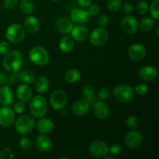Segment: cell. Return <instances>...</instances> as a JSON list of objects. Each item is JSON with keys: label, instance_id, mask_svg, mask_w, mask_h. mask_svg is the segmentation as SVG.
Wrapping results in <instances>:
<instances>
[{"label": "cell", "instance_id": "6da1fadb", "mask_svg": "<svg viewBox=\"0 0 159 159\" xmlns=\"http://www.w3.org/2000/svg\"><path fill=\"white\" fill-rule=\"evenodd\" d=\"M23 54L18 50L8 52L5 54L2 60V65L6 71L12 74H16L20 71L23 63Z\"/></svg>", "mask_w": 159, "mask_h": 159}, {"label": "cell", "instance_id": "7a4b0ae2", "mask_svg": "<svg viewBox=\"0 0 159 159\" xmlns=\"http://www.w3.org/2000/svg\"><path fill=\"white\" fill-rule=\"evenodd\" d=\"M30 110L34 117H43L48 110L46 99L40 95L34 96L30 102Z\"/></svg>", "mask_w": 159, "mask_h": 159}, {"label": "cell", "instance_id": "3957f363", "mask_svg": "<svg viewBox=\"0 0 159 159\" xmlns=\"http://www.w3.org/2000/svg\"><path fill=\"white\" fill-rule=\"evenodd\" d=\"M35 120L34 117L28 115L19 116L15 122L16 131L22 136L29 134L34 128Z\"/></svg>", "mask_w": 159, "mask_h": 159}, {"label": "cell", "instance_id": "277c9868", "mask_svg": "<svg viewBox=\"0 0 159 159\" xmlns=\"http://www.w3.org/2000/svg\"><path fill=\"white\" fill-rule=\"evenodd\" d=\"M30 60L37 66H43L48 63L49 54L46 49L40 46L33 47L29 51Z\"/></svg>", "mask_w": 159, "mask_h": 159}, {"label": "cell", "instance_id": "5b68a950", "mask_svg": "<svg viewBox=\"0 0 159 159\" xmlns=\"http://www.w3.org/2000/svg\"><path fill=\"white\" fill-rule=\"evenodd\" d=\"M26 37V30L22 25L12 23L8 26L6 31V38L12 43H17L23 41Z\"/></svg>", "mask_w": 159, "mask_h": 159}, {"label": "cell", "instance_id": "8992f818", "mask_svg": "<svg viewBox=\"0 0 159 159\" xmlns=\"http://www.w3.org/2000/svg\"><path fill=\"white\" fill-rule=\"evenodd\" d=\"M113 96L119 102H129L134 97V91L131 86L126 84H119L113 89Z\"/></svg>", "mask_w": 159, "mask_h": 159}, {"label": "cell", "instance_id": "52a82bcc", "mask_svg": "<svg viewBox=\"0 0 159 159\" xmlns=\"http://www.w3.org/2000/svg\"><path fill=\"white\" fill-rule=\"evenodd\" d=\"M89 152L94 158H105L109 153V147L102 140H95L89 147Z\"/></svg>", "mask_w": 159, "mask_h": 159}, {"label": "cell", "instance_id": "ba28073f", "mask_svg": "<svg viewBox=\"0 0 159 159\" xmlns=\"http://www.w3.org/2000/svg\"><path fill=\"white\" fill-rule=\"evenodd\" d=\"M68 102L66 93L61 89H57L51 93L50 96V103L51 107L55 110L63 109Z\"/></svg>", "mask_w": 159, "mask_h": 159}, {"label": "cell", "instance_id": "9c48e42d", "mask_svg": "<svg viewBox=\"0 0 159 159\" xmlns=\"http://www.w3.org/2000/svg\"><path fill=\"white\" fill-rule=\"evenodd\" d=\"M109 38L108 32L102 27L96 28L89 35V42L94 46H102L105 44Z\"/></svg>", "mask_w": 159, "mask_h": 159}, {"label": "cell", "instance_id": "30bf717a", "mask_svg": "<svg viewBox=\"0 0 159 159\" xmlns=\"http://www.w3.org/2000/svg\"><path fill=\"white\" fill-rule=\"evenodd\" d=\"M143 142V135L138 130H131L126 134L124 144L130 149H136L141 145Z\"/></svg>", "mask_w": 159, "mask_h": 159}, {"label": "cell", "instance_id": "8fae6325", "mask_svg": "<svg viewBox=\"0 0 159 159\" xmlns=\"http://www.w3.org/2000/svg\"><path fill=\"white\" fill-rule=\"evenodd\" d=\"M120 26L123 30L128 34H134L139 28V24L134 17L127 15L121 20Z\"/></svg>", "mask_w": 159, "mask_h": 159}, {"label": "cell", "instance_id": "7c38bea8", "mask_svg": "<svg viewBox=\"0 0 159 159\" xmlns=\"http://www.w3.org/2000/svg\"><path fill=\"white\" fill-rule=\"evenodd\" d=\"M15 120V112L11 107H3L0 109V126L8 127L12 125Z\"/></svg>", "mask_w": 159, "mask_h": 159}, {"label": "cell", "instance_id": "4fadbf2b", "mask_svg": "<svg viewBox=\"0 0 159 159\" xmlns=\"http://www.w3.org/2000/svg\"><path fill=\"white\" fill-rule=\"evenodd\" d=\"M128 55L133 61H140L143 60L146 55V49L141 43H133L128 48Z\"/></svg>", "mask_w": 159, "mask_h": 159}, {"label": "cell", "instance_id": "5bb4252c", "mask_svg": "<svg viewBox=\"0 0 159 159\" xmlns=\"http://www.w3.org/2000/svg\"><path fill=\"white\" fill-rule=\"evenodd\" d=\"M158 75V71L156 68L152 65H144L141 67L138 71V76L142 80L146 82H152L156 79Z\"/></svg>", "mask_w": 159, "mask_h": 159}, {"label": "cell", "instance_id": "9a60e30c", "mask_svg": "<svg viewBox=\"0 0 159 159\" xmlns=\"http://www.w3.org/2000/svg\"><path fill=\"white\" fill-rule=\"evenodd\" d=\"M93 112L95 116L100 120L107 118L110 115V109L108 106L102 101H97L93 103Z\"/></svg>", "mask_w": 159, "mask_h": 159}, {"label": "cell", "instance_id": "2e32d148", "mask_svg": "<svg viewBox=\"0 0 159 159\" xmlns=\"http://www.w3.org/2000/svg\"><path fill=\"white\" fill-rule=\"evenodd\" d=\"M70 16H71V20L73 23L79 25L84 24L89 19V15L87 10H85L82 8H77V9H73L71 12Z\"/></svg>", "mask_w": 159, "mask_h": 159}, {"label": "cell", "instance_id": "e0dca14e", "mask_svg": "<svg viewBox=\"0 0 159 159\" xmlns=\"http://www.w3.org/2000/svg\"><path fill=\"white\" fill-rule=\"evenodd\" d=\"M13 102V93L10 87L7 85L0 87V104L3 107H8Z\"/></svg>", "mask_w": 159, "mask_h": 159}, {"label": "cell", "instance_id": "ac0fdd59", "mask_svg": "<svg viewBox=\"0 0 159 159\" xmlns=\"http://www.w3.org/2000/svg\"><path fill=\"white\" fill-rule=\"evenodd\" d=\"M16 97L20 102H26L31 99L32 96V89L29 85L23 84V85H20L16 89Z\"/></svg>", "mask_w": 159, "mask_h": 159}, {"label": "cell", "instance_id": "d6986e66", "mask_svg": "<svg viewBox=\"0 0 159 159\" xmlns=\"http://www.w3.org/2000/svg\"><path fill=\"white\" fill-rule=\"evenodd\" d=\"M89 105L90 104L89 102H87L85 100L81 99V100H78L73 103L72 107H71V110H72V113L75 116H84L89 110Z\"/></svg>", "mask_w": 159, "mask_h": 159}, {"label": "cell", "instance_id": "ffe728a7", "mask_svg": "<svg viewBox=\"0 0 159 159\" xmlns=\"http://www.w3.org/2000/svg\"><path fill=\"white\" fill-rule=\"evenodd\" d=\"M36 127L39 133L42 134H46L50 133L54 129V123L51 119L41 117L36 124Z\"/></svg>", "mask_w": 159, "mask_h": 159}, {"label": "cell", "instance_id": "44dd1931", "mask_svg": "<svg viewBox=\"0 0 159 159\" xmlns=\"http://www.w3.org/2000/svg\"><path fill=\"white\" fill-rule=\"evenodd\" d=\"M71 34L73 40L79 42H82L88 37L89 30L85 26L79 25V26H74L72 28Z\"/></svg>", "mask_w": 159, "mask_h": 159}, {"label": "cell", "instance_id": "7402d4cb", "mask_svg": "<svg viewBox=\"0 0 159 159\" xmlns=\"http://www.w3.org/2000/svg\"><path fill=\"white\" fill-rule=\"evenodd\" d=\"M56 27H57V30L61 34H68L71 33V30L74 27V24L71 20L65 18V17H62L56 21Z\"/></svg>", "mask_w": 159, "mask_h": 159}, {"label": "cell", "instance_id": "603a6c76", "mask_svg": "<svg viewBox=\"0 0 159 159\" xmlns=\"http://www.w3.org/2000/svg\"><path fill=\"white\" fill-rule=\"evenodd\" d=\"M24 29L26 32L30 34H35L40 28V22L37 17L34 16H29L24 20Z\"/></svg>", "mask_w": 159, "mask_h": 159}, {"label": "cell", "instance_id": "cb8c5ba5", "mask_svg": "<svg viewBox=\"0 0 159 159\" xmlns=\"http://www.w3.org/2000/svg\"><path fill=\"white\" fill-rule=\"evenodd\" d=\"M36 146L40 152H48L52 147V142L48 137L41 134L36 138Z\"/></svg>", "mask_w": 159, "mask_h": 159}, {"label": "cell", "instance_id": "d4e9b609", "mask_svg": "<svg viewBox=\"0 0 159 159\" xmlns=\"http://www.w3.org/2000/svg\"><path fill=\"white\" fill-rule=\"evenodd\" d=\"M82 96H83L84 100L86 101L89 104H93L97 99L95 93V89L90 84H87L83 87L82 89Z\"/></svg>", "mask_w": 159, "mask_h": 159}, {"label": "cell", "instance_id": "484cf974", "mask_svg": "<svg viewBox=\"0 0 159 159\" xmlns=\"http://www.w3.org/2000/svg\"><path fill=\"white\" fill-rule=\"evenodd\" d=\"M75 42L71 37L65 36L59 41V48L64 53H69L74 49Z\"/></svg>", "mask_w": 159, "mask_h": 159}, {"label": "cell", "instance_id": "4316f807", "mask_svg": "<svg viewBox=\"0 0 159 159\" xmlns=\"http://www.w3.org/2000/svg\"><path fill=\"white\" fill-rule=\"evenodd\" d=\"M50 86L49 79L47 76L40 75L37 79L35 83V89L38 93H44L48 91Z\"/></svg>", "mask_w": 159, "mask_h": 159}, {"label": "cell", "instance_id": "83f0119b", "mask_svg": "<svg viewBox=\"0 0 159 159\" xmlns=\"http://www.w3.org/2000/svg\"><path fill=\"white\" fill-rule=\"evenodd\" d=\"M19 79L26 84L33 83L35 81L36 75L32 70L23 69L19 73Z\"/></svg>", "mask_w": 159, "mask_h": 159}, {"label": "cell", "instance_id": "f1b7e54d", "mask_svg": "<svg viewBox=\"0 0 159 159\" xmlns=\"http://www.w3.org/2000/svg\"><path fill=\"white\" fill-rule=\"evenodd\" d=\"M81 79L80 71L75 68L69 69L65 75V79L68 83H76Z\"/></svg>", "mask_w": 159, "mask_h": 159}, {"label": "cell", "instance_id": "f546056e", "mask_svg": "<svg viewBox=\"0 0 159 159\" xmlns=\"http://www.w3.org/2000/svg\"><path fill=\"white\" fill-rule=\"evenodd\" d=\"M20 9L23 13L30 15L34 10V5L31 0H21L20 2Z\"/></svg>", "mask_w": 159, "mask_h": 159}, {"label": "cell", "instance_id": "4dcf8cb0", "mask_svg": "<svg viewBox=\"0 0 159 159\" xmlns=\"http://www.w3.org/2000/svg\"><path fill=\"white\" fill-rule=\"evenodd\" d=\"M139 26L143 32H148V31L152 30L154 26L153 19L148 18V17L144 18L143 20H141Z\"/></svg>", "mask_w": 159, "mask_h": 159}, {"label": "cell", "instance_id": "1f68e13d", "mask_svg": "<svg viewBox=\"0 0 159 159\" xmlns=\"http://www.w3.org/2000/svg\"><path fill=\"white\" fill-rule=\"evenodd\" d=\"M107 6L111 12H116L122 6V0H107Z\"/></svg>", "mask_w": 159, "mask_h": 159}, {"label": "cell", "instance_id": "d6a6232c", "mask_svg": "<svg viewBox=\"0 0 159 159\" xmlns=\"http://www.w3.org/2000/svg\"><path fill=\"white\" fill-rule=\"evenodd\" d=\"M150 13L154 20H159V0H154L150 6Z\"/></svg>", "mask_w": 159, "mask_h": 159}, {"label": "cell", "instance_id": "836d02e7", "mask_svg": "<svg viewBox=\"0 0 159 159\" xmlns=\"http://www.w3.org/2000/svg\"><path fill=\"white\" fill-rule=\"evenodd\" d=\"M20 147L24 151L30 150L32 148V141L27 137H23L20 141Z\"/></svg>", "mask_w": 159, "mask_h": 159}, {"label": "cell", "instance_id": "e575fe53", "mask_svg": "<svg viewBox=\"0 0 159 159\" xmlns=\"http://www.w3.org/2000/svg\"><path fill=\"white\" fill-rule=\"evenodd\" d=\"M137 12L140 14V15H144L147 13L148 11V4L147 2L145 1H141L138 3L136 6Z\"/></svg>", "mask_w": 159, "mask_h": 159}, {"label": "cell", "instance_id": "d590c367", "mask_svg": "<svg viewBox=\"0 0 159 159\" xmlns=\"http://www.w3.org/2000/svg\"><path fill=\"white\" fill-rule=\"evenodd\" d=\"M127 126L131 130L137 128L139 125V120H138V118L135 116H130L129 117H127Z\"/></svg>", "mask_w": 159, "mask_h": 159}, {"label": "cell", "instance_id": "8d00e7d4", "mask_svg": "<svg viewBox=\"0 0 159 159\" xmlns=\"http://www.w3.org/2000/svg\"><path fill=\"white\" fill-rule=\"evenodd\" d=\"M134 91L139 96H144L146 93L148 91V87L147 85L144 83H138V85L135 86L134 90Z\"/></svg>", "mask_w": 159, "mask_h": 159}, {"label": "cell", "instance_id": "74e56055", "mask_svg": "<svg viewBox=\"0 0 159 159\" xmlns=\"http://www.w3.org/2000/svg\"><path fill=\"white\" fill-rule=\"evenodd\" d=\"M111 95V89L108 87H103L99 92V98L101 100H106L109 99Z\"/></svg>", "mask_w": 159, "mask_h": 159}, {"label": "cell", "instance_id": "f35d334b", "mask_svg": "<svg viewBox=\"0 0 159 159\" xmlns=\"http://www.w3.org/2000/svg\"><path fill=\"white\" fill-rule=\"evenodd\" d=\"M109 152H110V154L113 156H116V155H119L122 152V147L120 146V144L114 143V144H112L110 145V148H109Z\"/></svg>", "mask_w": 159, "mask_h": 159}, {"label": "cell", "instance_id": "ab89813d", "mask_svg": "<svg viewBox=\"0 0 159 159\" xmlns=\"http://www.w3.org/2000/svg\"><path fill=\"white\" fill-rule=\"evenodd\" d=\"M14 158L12 150L8 148L2 149L0 152V159H12Z\"/></svg>", "mask_w": 159, "mask_h": 159}, {"label": "cell", "instance_id": "60d3db41", "mask_svg": "<svg viewBox=\"0 0 159 159\" xmlns=\"http://www.w3.org/2000/svg\"><path fill=\"white\" fill-rule=\"evenodd\" d=\"M18 5V0H4L3 6L7 10H12Z\"/></svg>", "mask_w": 159, "mask_h": 159}, {"label": "cell", "instance_id": "b9f144b4", "mask_svg": "<svg viewBox=\"0 0 159 159\" xmlns=\"http://www.w3.org/2000/svg\"><path fill=\"white\" fill-rule=\"evenodd\" d=\"M87 12H88L89 15L91 16H97L98 14L99 13V12H100V8H99V6L96 4L90 5V6H89V9Z\"/></svg>", "mask_w": 159, "mask_h": 159}, {"label": "cell", "instance_id": "7bdbcfd3", "mask_svg": "<svg viewBox=\"0 0 159 159\" xmlns=\"http://www.w3.org/2000/svg\"><path fill=\"white\" fill-rule=\"evenodd\" d=\"M25 109H26V107H25L24 103L23 102H20H20H16L13 107L14 112L16 113H19V114L23 113L25 111Z\"/></svg>", "mask_w": 159, "mask_h": 159}, {"label": "cell", "instance_id": "ee69618b", "mask_svg": "<svg viewBox=\"0 0 159 159\" xmlns=\"http://www.w3.org/2000/svg\"><path fill=\"white\" fill-rule=\"evenodd\" d=\"M9 51V44L7 41L0 42V55H5Z\"/></svg>", "mask_w": 159, "mask_h": 159}, {"label": "cell", "instance_id": "f6af8a7d", "mask_svg": "<svg viewBox=\"0 0 159 159\" xmlns=\"http://www.w3.org/2000/svg\"><path fill=\"white\" fill-rule=\"evenodd\" d=\"M123 11L127 15H130L132 12H133V5L130 2H125L123 4Z\"/></svg>", "mask_w": 159, "mask_h": 159}, {"label": "cell", "instance_id": "bcb514c9", "mask_svg": "<svg viewBox=\"0 0 159 159\" xmlns=\"http://www.w3.org/2000/svg\"><path fill=\"white\" fill-rule=\"evenodd\" d=\"M98 22H99V25L102 27L103 26H107L108 24V22H109V17L108 16L106 15V14H102L99 16L98 18Z\"/></svg>", "mask_w": 159, "mask_h": 159}, {"label": "cell", "instance_id": "7dc6e473", "mask_svg": "<svg viewBox=\"0 0 159 159\" xmlns=\"http://www.w3.org/2000/svg\"><path fill=\"white\" fill-rule=\"evenodd\" d=\"M16 81V76L15 75V74H12L10 73V75H6V85H12Z\"/></svg>", "mask_w": 159, "mask_h": 159}, {"label": "cell", "instance_id": "c3c4849f", "mask_svg": "<svg viewBox=\"0 0 159 159\" xmlns=\"http://www.w3.org/2000/svg\"><path fill=\"white\" fill-rule=\"evenodd\" d=\"M76 1H77V3L79 6L83 8H86L89 7L92 4L93 0H76Z\"/></svg>", "mask_w": 159, "mask_h": 159}, {"label": "cell", "instance_id": "681fc988", "mask_svg": "<svg viewBox=\"0 0 159 159\" xmlns=\"http://www.w3.org/2000/svg\"><path fill=\"white\" fill-rule=\"evenodd\" d=\"M6 75L4 74L2 71H0V85H6Z\"/></svg>", "mask_w": 159, "mask_h": 159}, {"label": "cell", "instance_id": "f907efd6", "mask_svg": "<svg viewBox=\"0 0 159 159\" xmlns=\"http://www.w3.org/2000/svg\"><path fill=\"white\" fill-rule=\"evenodd\" d=\"M158 31H159V26H157V29H156V36L157 37H159V34H158Z\"/></svg>", "mask_w": 159, "mask_h": 159}, {"label": "cell", "instance_id": "816d5d0a", "mask_svg": "<svg viewBox=\"0 0 159 159\" xmlns=\"http://www.w3.org/2000/svg\"><path fill=\"white\" fill-rule=\"evenodd\" d=\"M113 158H114V156H110V157L106 156V159H113Z\"/></svg>", "mask_w": 159, "mask_h": 159}, {"label": "cell", "instance_id": "f5cc1de1", "mask_svg": "<svg viewBox=\"0 0 159 159\" xmlns=\"http://www.w3.org/2000/svg\"><path fill=\"white\" fill-rule=\"evenodd\" d=\"M51 1H52V2H58V1H60V0H51Z\"/></svg>", "mask_w": 159, "mask_h": 159}]
</instances>
